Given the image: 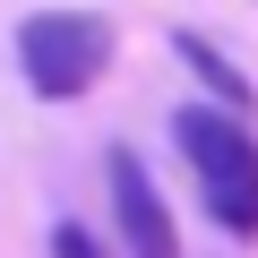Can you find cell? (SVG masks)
<instances>
[{
	"instance_id": "3",
	"label": "cell",
	"mask_w": 258,
	"mask_h": 258,
	"mask_svg": "<svg viewBox=\"0 0 258 258\" xmlns=\"http://www.w3.org/2000/svg\"><path fill=\"white\" fill-rule=\"evenodd\" d=\"M103 189H112V241L120 258H181V224L147 172L138 147H103Z\"/></svg>"
},
{
	"instance_id": "1",
	"label": "cell",
	"mask_w": 258,
	"mask_h": 258,
	"mask_svg": "<svg viewBox=\"0 0 258 258\" xmlns=\"http://www.w3.org/2000/svg\"><path fill=\"white\" fill-rule=\"evenodd\" d=\"M172 147L207 198V215L232 241H258V129L224 103H181L172 112Z\"/></svg>"
},
{
	"instance_id": "4",
	"label": "cell",
	"mask_w": 258,
	"mask_h": 258,
	"mask_svg": "<svg viewBox=\"0 0 258 258\" xmlns=\"http://www.w3.org/2000/svg\"><path fill=\"white\" fill-rule=\"evenodd\" d=\"M172 52H181V69L207 86V103H224V112H241V120H249V103H258V95H249V78H241L207 35H172Z\"/></svg>"
},
{
	"instance_id": "5",
	"label": "cell",
	"mask_w": 258,
	"mask_h": 258,
	"mask_svg": "<svg viewBox=\"0 0 258 258\" xmlns=\"http://www.w3.org/2000/svg\"><path fill=\"white\" fill-rule=\"evenodd\" d=\"M52 258H112V241H103V232H86L78 215H60V224H52Z\"/></svg>"
},
{
	"instance_id": "2",
	"label": "cell",
	"mask_w": 258,
	"mask_h": 258,
	"mask_svg": "<svg viewBox=\"0 0 258 258\" xmlns=\"http://www.w3.org/2000/svg\"><path fill=\"white\" fill-rule=\"evenodd\" d=\"M112 52H120V26L103 9H26L18 18V78L43 103L95 95L112 78Z\"/></svg>"
}]
</instances>
